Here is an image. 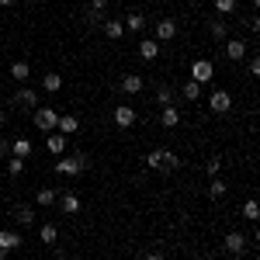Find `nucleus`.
I'll use <instances>...</instances> for the list:
<instances>
[{
	"label": "nucleus",
	"mask_w": 260,
	"mask_h": 260,
	"mask_svg": "<svg viewBox=\"0 0 260 260\" xmlns=\"http://www.w3.org/2000/svg\"><path fill=\"white\" fill-rule=\"evenodd\" d=\"M146 167H149V170H163V174H170V170H177V156H174L170 149H153V153L146 156Z\"/></svg>",
	"instance_id": "f257e3e1"
},
{
	"label": "nucleus",
	"mask_w": 260,
	"mask_h": 260,
	"mask_svg": "<svg viewBox=\"0 0 260 260\" xmlns=\"http://www.w3.org/2000/svg\"><path fill=\"white\" fill-rule=\"evenodd\" d=\"M87 167H90V160H87L83 153H77L73 160H59L56 163V174H62V177H77V174L87 170Z\"/></svg>",
	"instance_id": "f03ea898"
},
{
	"label": "nucleus",
	"mask_w": 260,
	"mask_h": 260,
	"mask_svg": "<svg viewBox=\"0 0 260 260\" xmlns=\"http://www.w3.org/2000/svg\"><path fill=\"white\" fill-rule=\"evenodd\" d=\"M212 77H215L212 59H194V62H191V80H194V83H212Z\"/></svg>",
	"instance_id": "7ed1b4c3"
},
{
	"label": "nucleus",
	"mask_w": 260,
	"mask_h": 260,
	"mask_svg": "<svg viewBox=\"0 0 260 260\" xmlns=\"http://www.w3.org/2000/svg\"><path fill=\"white\" fill-rule=\"evenodd\" d=\"M56 121H59V111H52V108H35V128L56 132Z\"/></svg>",
	"instance_id": "20e7f679"
},
{
	"label": "nucleus",
	"mask_w": 260,
	"mask_h": 260,
	"mask_svg": "<svg viewBox=\"0 0 260 260\" xmlns=\"http://www.w3.org/2000/svg\"><path fill=\"white\" fill-rule=\"evenodd\" d=\"M250 56V45L243 39H225V59H233V62H240Z\"/></svg>",
	"instance_id": "39448f33"
},
{
	"label": "nucleus",
	"mask_w": 260,
	"mask_h": 260,
	"mask_svg": "<svg viewBox=\"0 0 260 260\" xmlns=\"http://www.w3.org/2000/svg\"><path fill=\"white\" fill-rule=\"evenodd\" d=\"M115 125H118V128H132V125H136V108H132V104H118V108H115Z\"/></svg>",
	"instance_id": "423d86ee"
},
{
	"label": "nucleus",
	"mask_w": 260,
	"mask_h": 260,
	"mask_svg": "<svg viewBox=\"0 0 260 260\" xmlns=\"http://www.w3.org/2000/svg\"><path fill=\"white\" fill-rule=\"evenodd\" d=\"M222 246H225V253L240 257L243 250H246V236H243V233H225V240H222Z\"/></svg>",
	"instance_id": "0eeeda50"
},
{
	"label": "nucleus",
	"mask_w": 260,
	"mask_h": 260,
	"mask_svg": "<svg viewBox=\"0 0 260 260\" xmlns=\"http://www.w3.org/2000/svg\"><path fill=\"white\" fill-rule=\"evenodd\" d=\"M208 108H212L215 115H225V111L233 108V98H229L225 90H212V98H208Z\"/></svg>",
	"instance_id": "6e6552de"
},
{
	"label": "nucleus",
	"mask_w": 260,
	"mask_h": 260,
	"mask_svg": "<svg viewBox=\"0 0 260 260\" xmlns=\"http://www.w3.org/2000/svg\"><path fill=\"white\" fill-rule=\"evenodd\" d=\"M177 35V21L174 18H160L156 21V42H170Z\"/></svg>",
	"instance_id": "1a4fd4ad"
},
{
	"label": "nucleus",
	"mask_w": 260,
	"mask_h": 260,
	"mask_svg": "<svg viewBox=\"0 0 260 260\" xmlns=\"http://www.w3.org/2000/svg\"><path fill=\"white\" fill-rule=\"evenodd\" d=\"M142 87H146V77H139V73L121 77V90H125V94H142Z\"/></svg>",
	"instance_id": "9d476101"
},
{
	"label": "nucleus",
	"mask_w": 260,
	"mask_h": 260,
	"mask_svg": "<svg viewBox=\"0 0 260 260\" xmlns=\"http://www.w3.org/2000/svg\"><path fill=\"white\" fill-rule=\"evenodd\" d=\"M31 149H35V146H31V139H24V136L11 142V156H18V160H28V156H31Z\"/></svg>",
	"instance_id": "9b49d317"
},
{
	"label": "nucleus",
	"mask_w": 260,
	"mask_h": 260,
	"mask_svg": "<svg viewBox=\"0 0 260 260\" xmlns=\"http://www.w3.org/2000/svg\"><path fill=\"white\" fill-rule=\"evenodd\" d=\"M56 201H59V208L66 212V215H77V212H80V198H77L73 191H66V194H59Z\"/></svg>",
	"instance_id": "f8f14e48"
},
{
	"label": "nucleus",
	"mask_w": 260,
	"mask_h": 260,
	"mask_svg": "<svg viewBox=\"0 0 260 260\" xmlns=\"http://www.w3.org/2000/svg\"><path fill=\"white\" fill-rule=\"evenodd\" d=\"M21 233H11V229H0V250H7V253H11V250H18L21 246Z\"/></svg>",
	"instance_id": "ddd939ff"
},
{
	"label": "nucleus",
	"mask_w": 260,
	"mask_h": 260,
	"mask_svg": "<svg viewBox=\"0 0 260 260\" xmlns=\"http://www.w3.org/2000/svg\"><path fill=\"white\" fill-rule=\"evenodd\" d=\"M156 56H160V45H156V39H142V42H139V59L153 62Z\"/></svg>",
	"instance_id": "4468645a"
},
{
	"label": "nucleus",
	"mask_w": 260,
	"mask_h": 260,
	"mask_svg": "<svg viewBox=\"0 0 260 260\" xmlns=\"http://www.w3.org/2000/svg\"><path fill=\"white\" fill-rule=\"evenodd\" d=\"M77 128H80L77 115H59V121H56V132H59V136H70V132H77Z\"/></svg>",
	"instance_id": "2eb2a0df"
},
{
	"label": "nucleus",
	"mask_w": 260,
	"mask_h": 260,
	"mask_svg": "<svg viewBox=\"0 0 260 260\" xmlns=\"http://www.w3.org/2000/svg\"><path fill=\"white\" fill-rule=\"evenodd\" d=\"M14 104H18V108H35V104H39V94H35L31 87H21L18 98H14Z\"/></svg>",
	"instance_id": "dca6fc26"
},
{
	"label": "nucleus",
	"mask_w": 260,
	"mask_h": 260,
	"mask_svg": "<svg viewBox=\"0 0 260 260\" xmlns=\"http://www.w3.org/2000/svg\"><path fill=\"white\" fill-rule=\"evenodd\" d=\"M45 149L59 156L62 149H66V136H59V132H49V136H45Z\"/></svg>",
	"instance_id": "f3484780"
},
{
	"label": "nucleus",
	"mask_w": 260,
	"mask_h": 260,
	"mask_svg": "<svg viewBox=\"0 0 260 260\" xmlns=\"http://www.w3.org/2000/svg\"><path fill=\"white\" fill-rule=\"evenodd\" d=\"M14 219H18L21 225H31V222H35V208H31V205H18V208H14Z\"/></svg>",
	"instance_id": "a211bd4d"
},
{
	"label": "nucleus",
	"mask_w": 260,
	"mask_h": 260,
	"mask_svg": "<svg viewBox=\"0 0 260 260\" xmlns=\"http://www.w3.org/2000/svg\"><path fill=\"white\" fill-rule=\"evenodd\" d=\"M101 28H104V35H108V39H111V42H115V39H121V35H125V24H121V21H104Z\"/></svg>",
	"instance_id": "6ab92c4d"
},
{
	"label": "nucleus",
	"mask_w": 260,
	"mask_h": 260,
	"mask_svg": "<svg viewBox=\"0 0 260 260\" xmlns=\"http://www.w3.org/2000/svg\"><path fill=\"white\" fill-rule=\"evenodd\" d=\"M11 77H14V80H28V77H31V66H28L24 59L11 62Z\"/></svg>",
	"instance_id": "aec40b11"
},
{
	"label": "nucleus",
	"mask_w": 260,
	"mask_h": 260,
	"mask_svg": "<svg viewBox=\"0 0 260 260\" xmlns=\"http://www.w3.org/2000/svg\"><path fill=\"white\" fill-rule=\"evenodd\" d=\"M160 121L167 125V128H174V125H180V115H177V108H174V104H167V108H163V115H160Z\"/></svg>",
	"instance_id": "412c9836"
},
{
	"label": "nucleus",
	"mask_w": 260,
	"mask_h": 260,
	"mask_svg": "<svg viewBox=\"0 0 260 260\" xmlns=\"http://www.w3.org/2000/svg\"><path fill=\"white\" fill-rule=\"evenodd\" d=\"M121 24H125V31H146V18L142 14H128Z\"/></svg>",
	"instance_id": "4be33fe9"
},
{
	"label": "nucleus",
	"mask_w": 260,
	"mask_h": 260,
	"mask_svg": "<svg viewBox=\"0 0 260 260\" xmlns=\"http://www.w3.org/2000/svg\"><path fill=\"white\" fill-rule=\"evenodd\" d=\"M42 87H45V94H56L62 87V77L59 73H45V80H42Z\"/></svg>",
	"instance_id": "5701e85b"
},
{
	"label": "nucleus",
	"mask_w": 260,
	"mask_h": 260,
	"mask_svg": "<svg viewBox=\"0 0 260 260\" xmlns=\"http://www.w3.org/2000/svg\"><path fill=\"white\" fill-rule=\"evenodd\" d=\"M56 198H59V194H56L52 187H42L39 194H35V201H39L42 208H49V205H56Z\"/></svg>",
	"instance_id": "b1692460"
},
{
	"label": "nucleus",
	"mask_w": 260,
	"mask_h": 260,
	"mask_svg": "<svg viewBox=\"0 0 260 260\" xmlns=\"http://www.w3.org/2000/svg\"><path fill=\"white\" fill-rule=\"evenodd\" d=\"M39 236H42V243H56L59 240V229H56L52 222H45V225L39 229Z\"/></svg>",
	"instance_id": "393cba45"
},
{
	"label": "nucleus",
	"mask_w": 260,
	"mask_h": 260,
	"mask_svg": "<svg viewBox=\"0 0 260 260\" xmlns=\"http://www.w3.org/2000/svg\"><path fill=\"white\" fill-rule=\"evenodd\" d=\"M243 219H246V222H257V219H260V205H257L253 198L243 205Z\"/></svg>",
	"instance_id": "a878e982"
},
{
	"label": "nucleus",
	"mask_w": 260,
	"mask_h": 260,
	"mask_svg": "<svg viewBox=\"0 0 260 260\" xmlns=\"http://www.w3.org/2000/svg\"><path fill=\"white\" fill-rule=\"evenodd\" d=\"M208 31H212V39H215V42H225V35H229L225 21H212V24H208Z\"/></svg>",
	"instance_id": "bb28decb"
},
{
	"label": "nucleus",
	"mask_w": 260,
	"mask_h": 260,
	"mask_svg": "<svg viewBox=\"0 0 260 260\" xmlns=\"http://www.w3.org/2000/svg\"><path fill=\"white\" fill-rule=\"evenodd\" d=\"M180 94H184V98H187V101H198V98H201V83L187 80V83H184V87H180Z\"/></svg>",
	"instance_id": "cd10ccee"
},
{
	"label": "nucleus",
	"mask_w": 260,
	"mask_h": 260,
	"mask_svg": "<svg viewBox=\"0 0 260 260\" xmlns=\"http://www.w3.org/2000/svg\"><path fill=\"white\" fill-rule=\"evenodd\" d=\"M222 194H225V180L212 177V187H208V198H222Z\"/></svg>",
	"instance_id": "c85d7f7f"
},
{
	"label": "nucleus",
	"mask_w": 260,
	"mask_h": 260,
	"mask_svg": "<svg viewBox=\"0 0 260 260\" xmlns=\"http://www.w3.org/2000/svg\"><path fill=\"white\" fill-rule=\"evenodd\" d=\"M215 11L219 14H233L236 11V0H215Z\"/></svg>",
	"instance_id": "c756f323"
},
{
	"label": "nucleus",
	"mask_w": 260,
	"mask_h": 260,
	"mask_svg": "<svg viewBox=\"0 0 260 260\" xmlns=\"http://www.w3.org/2000/svg\"><path fill=\"white\" fill-rule=\"evenodd\" d=\"M7 170H11V177H21V174H24V160H18V156H14V160L7 163Z\"/></svg>",
	"instance_id": "7c9ffc66"
},
{
	"label": "nucleus",
	"mask_w": 260,
	"mask_h": 260,
	"mask_svg": "<svg viewBox=\"0 0 260 260\" xmlns=\"http://www.w3.org/2000/svg\"><path fill=\"white\" fill-rule=\"evenodd\" d=\"M156 101H160L163 108H167V104L174 101V90H170V87H160V90H156Z\"/></svg>",
	"instance_id": "2f4dec72"
},
{
	"label": "nucleus",
	"mask_w": 260,
	"mask_h": 260,
	"mask_svg": "<svg viewBox=\"0 0 260 260\" xmlns=\"http://www.w3.org/2000/svg\"><path fill=\"white\" fill-rule=\"evenodd\" d=\"M219 167H222V160H215V156H212V160L205 163V170H208V177H219Z\"/></svg>",
	"instance_id": "473e14b6"
},
{
	"label": "nucleus",
	"mask_w": 260,
	"mask_h": 260,
	"mask_svg": "<svg viewBox=\"0 0 260 260\" xmlns=\"http://www.w3.org/2000/svg\"><path fill=\"white\" fill-rule=\"evenodd\" d=\"M104 7H108V0H90V14H104Z\"/></svg>",
	"instance_id": "72a5a7b5"
},
{
	"label": "nucleus",
	"mask_w": 260,
	"mask_h": 260,
	"mask_svg": "<svg viewBox=\"0 0 260 260\" xmlns=\"http://www.w3.org/2000/svg\"><path fill=\"white\" fill-rule=\"evenodd\" d=\"M250 77H260V59L257 56H250Z\"/></svg>",
	"instance_id": "f704fd0d"
},
{
	"label": "nucleus",
	"mask_w": 260,
	"mask_h": 260,
	"mask_svg": "<svg viewBox=\"0 0 260 260\" xmlns=\"http://www.w3.org/2000/svg\"><path fill=\"white\" fill-rule=\"evenodd\" d=\"M4 153H11V142L7 139H0V156H4Z\"/></svg>",
	"instance_id": "c9c22d12"
},
{
	"label": "nucleus",
	"mask_w": 260,
	"mask_h": 260,
	"mask_svg": "<svg viewBox=\"0 0 260 260\" xmlns=\"http://www.w3.org/2000/svg\"><path fill=\"white\" fill-rule=\"evenodd\" d=\"M142 260H167V257H163V253H146Z\"/></svg>",
	"instance_id": "e433bc0d"
},
{
	"label": "nucleus",
	"mask_w": 260,
	"mask_h": 260,
	"mask_svg": "<svg viewBox=\"0 0 260 260\" xmlns=\"http://www.w3.org/2000/svg\"><path fill=\"white\" fill-rule=\"evenodd\" d=\"M0 4H4V7H11V4H14V0H0Z\"/></svg>",
	"instance_id": "4c0bfd02"
},
{
	"label": "nucleus",
	"mask_w": 260,
	"mask_h": 260,
	"mask_svg": "<svg viewBox=\"0 0 260 260\" xmlns=\"http://www.w3.org/2000/svg\"><path fill=\"white\" fill-rule=\"evenodd\" d=\"M4 118H7V115H4V108H0V125H4Z\"/></svg>",
	"instance_id": "58836bf2"
},
{
	"label": "nucleus",
	"mask_w": 260,
	"mask_h": 260,
	"mask_svg": "<svg viewBox=\"0 0 260 260\" xmlns=\"http://www.w3.org/2000/svg\"><path fill=\"white\" fill-rule=\"evenodd\" d=\"M0 260H7V250H0Z\"/></svg>",
	"instance_id": "ea45409f"
},
{
	"label": "nucleus",
	"mask_w": 260,
	"mask_h": 260,
	"mask_svg": "<svg viewBox=\"0 0 260 260\" xmlns=\"http://www.w3.org/2000/svg\"><path fill=\"white\" fill-rule=\"evenodd\" d=\"M0 31H4V18H0Z\"/></svg>",
	"instance_id": "a19ab883"
}]
</instances>
